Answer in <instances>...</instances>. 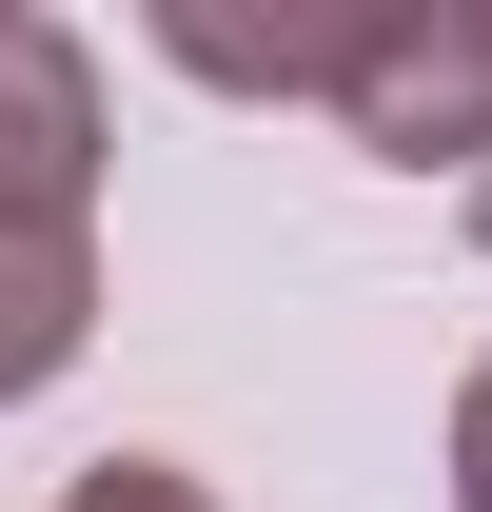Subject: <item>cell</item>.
Here are the masks:
<instances>
[{
    "instance_id": "cell-4",
    "label": "cell",
    "mask_w": 492,
    "mask_h": 512,
    "mask_svg": "<svg viewBox=\"0 0 492 512\" xmlns=\"http://www.w3.org/2000/svg\"><path fill=\"white\" fill-rule=\"evenodd\" d=\"M453 512H492V355H473V394H453Z\"/></svg>"
},
{
    "instance_id": "cell-2",
    "label": "cell",
    "mask_w": 492,
    "mask_h": 512,
    "mask_svg": "<svg viewBox=\"0 0 492 512\" xmlns=\"http://www.w3.org/2000/svg\"><path fill=\"white\" fill-rule=\"evenodd\" d=\"M197 79H237V99H335L374 158H492V0H355V20H158Z\"/></svg>"
},
{
    "instance_id": "cell-3",
    "label": "cell",
    "mask_w": 492,
    "mask_h": 512,
    "mask_svg": "<svg viewBox=\"0 0 492 512\" xmlns=\"http://www.w3.org/2000/svg\"><path fill=\"white\" fill-rule=\"evenodd\" d=\"M60 512H217V493H197L178 453H99V473H79V493H60Z\"/></svg>"
},
{
    "instance_id": "cell-1",
    "label": "cell",
    "mask_w": 492,
    "mask_h": 512,
    "mask_svg": "<svg viewBox=\"0 0 492 512\" xmlns=\"http://www.w3.org/2000/svg\"><path fill=\"white\" fill-rule=\"evenodd\" d=\"M99 335V60L0 0V414Z\"/></svg>"
}]
</instances>
